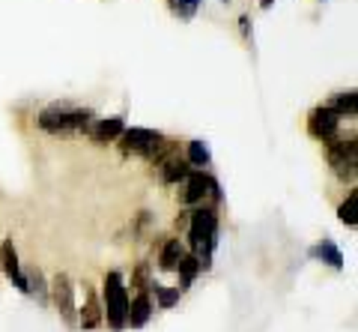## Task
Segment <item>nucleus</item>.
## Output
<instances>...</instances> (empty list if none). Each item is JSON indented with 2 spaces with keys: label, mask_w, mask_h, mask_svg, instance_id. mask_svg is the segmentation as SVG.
<instances>
[{
  "label": "nucleus",
  "mask_w": 358,
  "mask_h": 332,
  "mask_svg": "<svg viewBox=\"0 0 358 332\" xmlns=\"http://www.w3.org/2000/svg\"><path fill=\"white\" fill-rule=\"evenodd\" d=\"M188 242H192V254L200 261V267L209 270L212 251L218 242V216L215 209H194L188 213Z\"/></svg>",
  "instance_id": "obj_1"
},
{
  "label": "nucleus",
  "mask_w": 358,
  "mask_h": 332,
  "mask_svg": "<svg viewBox=\"0 0 358 332\" xmlns=\"http://www.w3.org/2000/svg\"><path fill=\"white\" fill-rule=\"evenodd\" d=\"M120 147L126 153H138V156H150L155 162H162L171 156L173 144L164 141L162 132H152V129H122Z\"/></svg>",
  "instance_id": "obj_2"
},
{
  "label": "nucleus",
  "mask_w": 358,
  "mask_h": 332,
  "mask_svg": "<svg viewBox=\"0 0 358 332\" xmlns=\"http://www.w3.org/2000/svg\"><path fill=\"white\" fill-rule=\"evenodd\" d=\"M102 293H105V317L114 332L126 329V317H129V291H126V282H122L120 272H108L105 275V284H102Z\"/></svg>",
  "instance_id": "obj_3"
},
{
  "label": "nucleus",
  "mask_w": 358,
  "mask_h": 332,
  "mask_svg": "<svg viewBox=\"0 0 358 332\" xmlns=\"http://www.w3.org/2000/svg\"><path fill=\"white\" fill-rule=\"evenodd\" d=\"M36 123L45 132H69V129H90V114L87 111H72V108H48L42 111Z\"/></svg>",
  "instance_id": "obj_4"
},
{
  "label": "nucleus",
  "mask_w": 358,
  "mask_h": 332,
  "mask_svg": "<svg viewBox=\"0 0 358 332\" xmlns=\"http://www.w3.org/2000/svg\"><path fill=\"white\" fill-rule=\"evenodd\" d=\"M51 300H54V308L60 312V317L66 320L69 326H78V308H75V287H72V279L66 272H57L51 279Z\"/></svg>",
  "instance_id": "obj_5"
},
{
  "label": "nucleus",
  "mask_w": 358,
  "mask_h": 332,
  "mask_svg": "<svg viewBox=\"0 0 358 332\" xmlns=\"http://www.w3.org/2000/svg\"><path fill=\"white\" fill-rule=\"evenodd\" d=\"M329 165L334 168V174L341 177V180H355V165H358V147L355 141H329Z\"/></svg>",
  "instance_id": "obj_6"
},
{
  "label": "nucleus",
  "mask_w": 358,
  "mask_h": 332,
  "mask_svg": "<svg viewBox=\"0 0 358 332\" xmlns=\"http://www.w3.org/2000/svg\"><path fill=\"white\" fill-rule=\"evenodd\" d=\"M310 135L313 138H320L322 144H329L338 138V129H341V114H334V111L326 105V108H317L310 114Z\"/></svg>",
  "instance_id": "obj_7"
},
{
  "label": "nucleus",
  "mask_w": 358,
  "mask_h": 332,
  "mask_svg": "<svg viewBox=\"0 0 358 332\" xmlns=\"http://www.w3.org/2000/svg\"><path fill=\"white\" fill-rule=\"evenodd\" d=\"M0 267H3V272L15 282L18 291L27 293V275L21 272V263H18V251H15V246H13V237H9L3 246H0Z\"/></svg>",
  "instance_id": "obj_8"
},
{
  "label": "nucleus",
  "mask_w": 358,
  "mask_h": 332,
  "mask_svg": "<svg viewBox=\"0 0 358 332\" xmlns=\"http://www.w3.org/2000/svg\"><path fill=\"white\" fill-rule=\"evenodd\" d=\"M206 195H212V177H206L203 171H192V174L185 177L182 201L185 204H203Z\"/></svg>",
  "instance_id": "obj_9"
},
{
  "label": "nucleus",
  "mask_w": 358,
  "mask_h": 332,
  "mask_svg": "<svg viewBox=\"0 0 358 332\" xmlns=\"http://www.w3.org/2000/svg\"><path fill=\"white\" fill-rule=\"evenodd\" d=\"M152 317V300H150V291H138L134 300H129V317H126V326H143L147 320Z\"/></svg>",
  "instance_id": "obj_10"
},
{
  "label": "nucleus",
  "mask_w": 358,
  "mask_h": 332,
  "mask_svg": "<svg viewBox=\"0 0 358 332\" xmlns=\"http://www.w3.org/2000/svg\"><path fill=\"white\" fill-rule=\"evenodd\" d=\"M84 296H87V303H84V312H81V317H78V324H81L84 329H96L99 324H102V317H105V308H102V303H99L93 287H87Z\"/></svg>",
  "instance_id": "obj_11"
},
{
  "label": "nucleus",
  "mask_w": 358,
  "mask_h": 332,
  "mask_svg": "<svg viewBox=\"0 0 358 332\" xmlns=\"http://www.w3.org/2000/svg\"><path fill=\"white\" fill-rule=\"evenodd\" d=\"M159 165H162V180H164L167 186L185 180V177L192 174V165H188L185 159H179V156H167V159H162Z\"/></svg>",
  "instance_id": "obj_12"
},
{
  "label": "nucleus",
  "mask_w": 358,
  "mask_h": 332,
  "mask_svg": "<svg viewBox=\"0 0 358 332\" xmlns=\"http://www.w3.org/2000/svg\"><path fill=\"white\" fill-rule=\"evenodd\" d=\"M122 117H108V120H99L96 129H90V138H93L96 144H108L122 135Z\"/></svg>",
  "instance_id": "obj_13"
},
{
  "label": "nucleus",
  "mask_w": 358,
  "mask_h": 332,
  "mask_svg": "<svg viewBox=\"0 0 358 332\" xmlns=\"http://www.w3.org/2000/svg\"><path fill=\"white\" fill-rule=\"evenodd\" d=\"M182 258H185V246H182V242H179V240H167L162 246V254H159V267L167 270V272H173Z\"/></svg>",
  "instance_id": "obj_14"
},
{
  "label": "nucleus",
  "mask_w": 358,
  "mask_h": 332,
  "mask_svg": "<svg viewBox=\"0 0 358 332\" xmlns=\"http://www.w3.org/2000/svg\"><path fill=\"white\" fill-rule=\"evenodd\" d=\"M310 254H313V258H322V263H329V267H334V270L343 267V254H341V249L334 246L331 240H322Z\"/></svg>",
  "instance_id": "obj_15"
},
{
  "label": "nucleus",
  "mask_w": 358,
  "mask_h": 332,
  "mask_svg": "<svg viewBox=\"0 0 358 332\" xmlns=\"http://www.w3.org/2000/svg\"><path fill=\"white\" fill-rule=\"evenodd\" d=\"M27 293L36 296V300H39L42 305H48L51 293H48V282H45L42 270H30V275H27Z\"/></svg>",
  "instance_id": "obj_16"
},
{
  "label": "nucleus",
  "mask_w": 358,
  "mask_h": 332,
  "mask_svg": "<svg viewBox=\"0 0 358 332\" xmlns=\"http://www.w3.org/2000/svg\"><path fill=\"white\" fill-rule=\"evenodd\" d=\"M176 270H179V275H182V282H179V293H182L185 287L194 282V275H197V272H203V267H200V261L194 258V254H185V258L179 261V267H176Z\"/></svg>",
  "instance_id": "obj_17"
},
{
  "label": "nucleus",
  "mask_w": 358,
  "mask_h": 332,
  "mask_svg": "<svg viewBox=\"0 0 358 332\" xmlns=\"http://www.w3.org/2000/svg\"><path fill=\"white\" fill-rule=\"evenodd\" d=\"M188 165H194V168H206L212 162V153H209V144L206 141H192L188 144Z\"/></svg>",
  "instance_id": "obj_18"
},
{
  "label": "nucleus",
  "mask_w": 358,
  "mask_h": 332,
  "mask_svg": "<svg viewBox=\"0 0 358 332\" xmlns=\"http://www.w3.org/2000/svg\"><path fill=\"white\" fill-rule=\"evenodd\" d=\"M338 216H341V221H343V225L355 228V221H358V192H350V198H346V201L341 204Z\"/></svg>",
  "instance_id": "obj_19"
},
{
  "label": "nucleus",
  "mask_w": 358,
  "mask_h": 332,
  "mask_svg": "<svg viewBox=\"0 0 358 332\" xmlns=\"http://www.w3.org/2000/svg\"><path fill=\"white\" fill-rule=\"evenodd\" d=\"M150 291L155 293V300H159L162 308H171V305L179 300V287H164V284H159V282H152Z\"/></svg>",
  "instance_id": "obj_20"
},
{
  "label": "nucleus",
  "mask_w": 358,
  "mask_h": 332,
  "mask_svg": "<svg viewBox=\"0 0 358 332\" xmlns=\"http://www.w3.org/2000/svg\"><path fill=\"white\" fill-rule=\"evenodd\" d=\"M329 108L334 111V114H341V117H343V114L352 117V114H355V93H341V96H334Z\"/></svg>",
  "instance_id": "obj_21"
},
{
  "label": "nucleus",
  "mask_w": 358,
  "mask_h": 332,
  "mask_svg": "<svg viewBox=\"0 0 358 332\" xmlns=\"http://www.w3.org/2000/svg\"><path fill=\"white\" fill-rule=\"evenodd\" d=\"M167 4H171V9L179 18H192L200 9V0H167Z\"/></svg>",
  "instance_id": "obj_22"
},
{
  "label": "nucleus",
  "mask_w": 358,
  "mask_h": 332,
  "mask_svg": "<svg viewBox=\"0 0 358 332\" xmlns=\"http://www.w3.org/2000/svg\"><path fill=\"white\" fill-rule=\"evenodd\" d=\"M150 284H152L150 267H147V263H141V267L134 270V275H131V287H138V291H150Z\"/></svg>",
  "instance_id": "obj_23"
},
{
  "label": "nucleus",
  "mask_w": 358,
  "mask_h": 332,
  "mask_svg": "<svg viewBox=\"0 0 358 332\" xmlns=\"http://www.w3.org/2000/svg\"><path fill=\"white\" fill-rule=\"evenodd\" d=\"M176 228H188V213H182L176 219Z\"/></svg>",
  "instance_id": "obj_24"
}]
</instances>
